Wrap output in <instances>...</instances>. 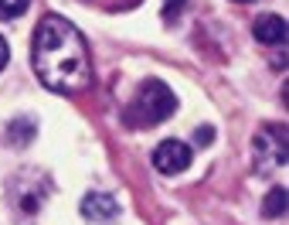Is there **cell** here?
<instances>
[{
	"label": "cell",
	"mask_w": 289,
	"mask_h": 225,
	"mask_svg": "<svg viewBox=\"0 0 289 225\" xmlns=\"http://www.w3.org/2000/svg\"><path fill=\"white\" fill-rule=\"evenodd\" d=\"M31 65L41 85H48L51 92L78 96L92 85V58H89L85 38L62 14L41 17L31 41Z\"/></svg>",
	"instance_id": "cell-1"
},
{
	"label": "cell",
	"mask_w": 289,
	"mask_h": 225,
	"mask_svg": "<svg viewBox=\"0 0 289 225\" xmlns=\"http://www.w3.org/2000/svg\"><path fill=\"white\" fill-rule=\"evenodd\" d=\"M174 109H177L174 89L160 78H146L136 89V96L130 99V106L123 113V123L133 126V130H150V126H160L163 120H170Z\"/></svg>",
	"instance_id": "cell-2"
},
{
	"label": "cell",
	"mask_w": 289,
	"mask_h": 225,
	"mask_svg": "<svg viewBox=\"0 0 289 225\" xmlns=\"http://www.w3.org/2000/svg\"><path fill=\"white\" fill-rule=\"evenodd\" d=\"M255 164H259V174L286 167V126H266L255 137Z\"/></svg>",
	"instance_id": "cell-3"
},
{
	"label": "cell",
	"mask_w": 289,
	"mask_h": 225,
	"mask_svg": "<svg viewBox=\"0 0 289 225\" xmlns=\"http://www.w3.org/2000/svg\"><path fill=\"white\" fill-rule=\"evenodd\" d=\"M153 167L160 174H180L191 167V147L184 140H163L153 150Z\"/></svg>",
	"instance_id": "cell-4"
},
{
	"label": "cell",
	"mask_w": 289,
	"mask_h": 225,
	"mask_svg": "<svg viewBox=\"0 0 289 225\" xmlns=\"http://www.w3.org/2000/svg\"><path fill=\"white\" fill-rule=\"evenodd\" d=\"M31 184H34V188H24V184H21V177L14 181V201H17L21 215H38V212L44 208V201H48L51 181H48L44 174H34V181H31Z\"/></svg>",
	"instance_id": "cell-5"
},
{
	"label": "cell",
	"mask_w": 289,
	"mask_h": 225,
	"mask_svg": "<svg viewBox=\"0 0 289 225\" xmlns=\"http://www.w3.org/2000/svg\"><path fill=\"white\" fill-rule=\"evenodd\" d=\"M78 212H82V219H85V222L109 225L116 215H119V201H116L112 195H106V191H89V195L82 198Z\"/></svg>",
	"instance_id": "cell-6"
},
{
	"label": "cell",
	"mask_w": 289,
	"mask_h": 225,
	"mask_svg": "<svg viewBox=\"0 0 289 225\" xmlns=\"http://www.w3.org/2000/svg\"><path fill=\"white\" fill-rule=\"evenodd\" d=\"M252 34H255V41H262V45H286V17H279V14H262V17H255Z\"/></svg>",
	"instance_id": "cell-7"
},
{
	"label": "cell",
	"mask_w": 289,
	"mask_h": 225,
	"mask_svg": "<svg viewBox=\"0 0 289 225\" xmlns=\"http://www.w3.org/2000/svg\"><path fill=\"white\" fill-rule=\"evenodd\" d=\"M38 137V123L31 120V116H17V120H10L7 123V144L10 147H27L31 140Z\"/></svg>",
	"instance_id": "cell-8"
},
{
	"label": "cell",
	"mask_w": 289,
	"mask_h": 225,
	"mask_svg": "<svg viewBox=\"0 0 289 225\" xmlns=\"http://www.w3.org/2000/svg\"><path fill=\"white\" fill-rule=\"evenodd\" d=\"M286 205H289V191L286 188H272L266 195V201H262V215L266 219H279V215H286Z\"/></svg>",
	"instance_id": "cell-9"
},
{
	"label": "cell",
	"mask_w": 289,
	"mask_h": 225,
	"mask_svg": "<svg viewBox=\"0 0 289 225\" xmlns=\"http://www.w3.org/2000/svg\"><path fill=\"white\" fill-rule=\"evenodd\" d=\"M27 7L31 0H0V21H17Z\"/></svg>",
	"instance_id": "cell-10"
},
{
	"label": "cell",
	"mask_w": 289,
	"mask_h": 225,
	"mask_svg": "<svg viewBox=\"0 0 289 225\" xmlns=\"http://www.w3.org/2000/svg\"><path fill=\"white\" fill-rule=\"evenodd\" d=\"M187 0H163V21H177Z\"/></svg>",
	"instance_id": "cell-11"
},
{
	"label": "cell",
	"mask_w": 289,
	"mask_h": 225,
	"mask_svg": "<svg viewBox=\"0 0 289 225\" xmlns=\"http://www.w3.org/2000/svg\"><path fill=\"white\" fill-rule=\"evenodd\" d=\"M194 140H198L201 147H208V144L215 140V126H198V130H194Z\"/></svg>",
	"instance_id": "cell-12"
},
{
	"label": "cell",
	"mask_w": 289,
	"mask_h": 225,
	"mask_svg": "<svg viewBox=\"0 0 289 225\" xmlns=\"http://www.w3.org/2000/svg\"><path fill=\"white\" fill-rule=\"evenodd\" d=\"M7 58H10V48H7V41L0 38V72H3V65H7Z\"/></svg>",
	"instance_id": "cell-13"
},
{
	"label": "cell",
	"mask_w": 289,
	"mask_h": 225,
	"mask_svg": "<svg viewBox=\"0 0 289 225\" xmlns=\"http://www.w3.org/2000/svg\"><path fill=\"white\" fill-rule=\"evenodd\" d=\"M238 3H248V0H238Z\"/></svg>",
	"instance_id": "cell-14"
}]
</instances>
